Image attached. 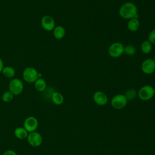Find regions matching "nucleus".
<instances>
[{
  "mask_svg": "<svg viewBox=\"0 0 155 155\" xmlns=\"http://www.w3.org/2000/svg\"><path fill=\"white\" fill-rule=\"evenodd\" d=\"M41 26L45 31H50L55 27V21L54 18L50 15L44 16L41 20Z\"/></svg>",
  "mask_w": 155,
  "mask_h": 155,
  "instance_id": "obj_10",
  "label": "nucleus"
},
{
  "mask_svg": "<svg viewBox=\"0 0 155 155\" xmlns=\"http://www.w3.org/2000/svg\"><path fill=\"white\" fill-rule=\"evenodd\" d=\"M51 99L52 102L56 105H61L64 101V96L58 91H54L52 93L51 95Z\"/></svg>",
  "mask_w": 155,
  "mask_h": 155,
  "instance_id": "obj_15",
  "label": "nucleus"
},
{
  "mask_svg": "<svg viewBox=\"0 0 155 155\" xmlns=\"http://www.w3.org/2000/svg\"><path fill=\"white\" fill-rule=\"evenodd\" d=\"M38 71L32 67H26L22 72L24 80L28 83H34L38 78Z\"/></svg>",
  "mask_w": 155,
  "mask_h": 155,
  "instance_id": "obj_5",
  "label": "nucleus"
},
{
  "mask_svg": "<svg viewBox=\"0 0 155 155\" xmlns=\"http://www.w3.org/2000/svg\"><path fill=\"white\" fill-rule=\"evenodd\" d=\"M2 155H18L17 153L13 150H7L5 151Z\"/></svg>",
  "mask_w": 155,
  "mask_h": 155,
  "instance_id": "obj_23",
  "label": "nucleus"
},
{
  "mask_svg": "<svg viewBox=\"0 0 155 155\" xmlns=\"http://www.w3.org/2000/svg\"><path fill=\"white\" fill-rule=\"evenodd\" d=\"M148 41H149L152 44H155V28L150 32L148 36Z\"/></svg>",
  "mask_w": 155,
  "mask_h": 155,
  "instance_id": "obj_22",
  "label": "nucleus"
},
{
  "mask_svg": "<svg viewBox=\"0 0 155 155\" xmlns=\"http://www.w3.org/2000/svg\"><path fill=\"white\" fill-rule=\"evenodd\" d=\"M2 100L5 103L10 102L14 97V95L8 90L4 92L2 94Z\"/></svg>",
  "mask_w": 155,
  "mask_h": 155,
  "instance_id": "obj_21",
  "label": "nucleus"
},
{
  "mask_svg": "<svg viewBox=\"0 0 155 155\" xmlns=\"http://www.w3.org/2000/svg\"><path fill=\"white\" fill-rule=\"evenodd\" d=\"M28 134V133L23 127H17L14 130V135L18 139L22 140L24 139H27Z\"/></svg>",
  "mask_w": 155,
  "mask_h": 155,
  "instance_id": "obj_14",
  "label": "nucleus"
},
{
  "mask_svg": "<svg viewBox=\"0 0 155 155\" xmlns=\"http://www.w3.org/2000/svg\"><path fill=\"white\" fill-rule=\"evenodd\" d=\"M152 44L148 40L142 42L140 45V50L144 54H149L152 50Z\"/></svg>",
  "mask_w": 155,
  "mask_h": 155,
  "instance_id": "obj_17",
  "label": "nucleus"
},
{
  "mask_svg": "<svg viewBox=\"0 0 155 155\" xmlns=\"http://www.w3.org/2000/svg\"><path fill=\"white\" fill-rule=\"evenodd\" d=\"M140 27V22L138 18H132L128 20L127 23V28L129 31L135 32L139 30Z\"/></svg>",
  "mask_w": 155,
  "mask_h": 155,
  "instance_id": "obj_13",
  "label": "nucleus"
},
{
  "mask_svg": "<svg viewBox=\"0 0 155 155\" xmlns=\"http://www.w3.org/2000/svg\"><path fill=\"white\" fill-rule=\"evenodd\" d=\"M136 53V48L134 45L128 44L124 46V54L128 56H134Z\"/></svg>",
  "mask_w": 155,
  "mask_h": 155,
  "instance_id": "obj_19",
  "label": "nucleus"
},
{
  "mask_svg": "<svg viewBox=\"0 0 155 155\" xmlns=\"http://www.w3.org/2000/svg\"><path fill=\"white\" fill-rule=\"evenodd\" d=\"M24 87L23 82L18 78L12 79L8 84V90L14 96L20 94L23 91Z\"/></svg>",
  "mask_w": 155,
  "mask_h": 155,
  "instance_id": "obj_4",
  "label": "nucleus"
},
{
  "mask_svg": "<svg viewBox=\"0 0 155 155\" xmlns=\"http://www.w3.org/2000/svg\"><path fill=\"white\" fill-rule=\"evenodd\" d=\"M39 125V122L36 117L33 116H28L24 121L23 127L27 131V132L31 133L35 131Z\"/></svg>",
  "mask_w": 155,
  "mask_h": 155,
  "instance_id": "obj_8",
  "label": "nucleus"
},
{
  "mask_svg": "<svg viewBox=\"0 0 155 155\" xmlns=\"http://www.w3.org/2000/svg\"><path fill=\"white\" fill-rule=\"evenodd\" d=\"M65 28L62 25L55 26L53 30V34L56 39H62L65 35Z\"/></svg>",
  "mask_w": 155,
  "mask_h": 155,
  "instance_id": "obj_12",
  "label": "nucleus"
},
{
  "mask_svg": "<svg viewBox=\"0 0 155 155\" xmlns=\"http://www.w3.org/2000/svg\"><path fill=\"white\" fill-rule=\"evenodd\" d=\"M108 53L113 58H117L124 53V45L119 42L112 43L108 47Z\"/></svg>",
  "mask_w": 155,
  "mask_h": 155,
  "instance_id": "obj_2",
  "label": "nucleus"
},
{
  "mask_svg": "<svg viewBox=\"0 0 155 155\" xmlns=\"http://www.w3.org/2000/svg\"><path fill=\"white\" fill-rule=\"evenodd\" d=\"M153 61H154V62H155V56H154V58H153Z\"/></svg>",
  "mask_w": 155,
  "mask_h": 155,
  "instance_id": "obj_25",
  "label": "nucleus"
},
{
  "mask_svg": "<svg viewBox=\"0 0 155 155\" xmlns=\"http://www.w3.org/2000/svg\"><path fill=\"white\" fill-rule=\"evenodd\" d=\"M34 87L37 91L43 92L47 88L46 81L43 78H39L34 82Z\"/></svg>",
  "mask_w": 155,
  "mask_h": 155,
  "instance_id": "obj_16",
  "label": "nucleus"
},
{
  "mask_svg": "<svg viewBox=\"0 0 155 155\" xmlns=\"http://www.w3.org/2000/svg\"><path fill=\"white\" fill-rule=\"evenodd\" d=\"M154 87L150 85H145L142 87L138 91L137 95L139 99L142 101H148L154 96Z\"/></svg>",
  "mask_w": 155,
  "mask_h": 155,
  "instance_id": "obj_3",
  "label": "nucleus"
},
{
  "mask_svg": "<svg viewBox=\"0 0 155 155\" xmlns=\"http://www.w3.org/2000/svg\"><path fill=\"white\" fill-rule=\"evenodd\" d=\"M93 99L94 102L100 106H103L108 102V97L107 94L101 91H96L93 96Z\"/></svg>",
  "mask_w": 155,
  "mask_h": 155,
  "instance_id": "obj_11",
  "label": "nucleus"
},
{
  "mask_svg": "<svg viewBox=\"0 0 155 155\" xmlns=\"http://www.w3.org/2000/svg\"><path fill=\"white\" fill-rule=\"evenodd\" d=\"M128 100L123 94H117L114 96L111 99V105L112 107L116 110L124 108L127 104Z\"/></svg>",
  "mask_w": 155,
  "mask_h": 155,
  "instance_id": "obj_6",
  "label": "nucleus"
},
{
  "mask_svg": "<svg viewBox=\"0 0 155 155\" xmlns=\"http://www.w3.org/2000/svg\"><path fill=\"white\" fill-rule=\"evenodd\" d=\"M120 16L124 19H131L132 18H138V9L137 6L132 2H126L124 3L119 9Z\"/></svg>",
  "mask_w": 155,
  "mask_h": 155,
  "instance_id": "obj_1",
  "label": "nucleus"
},
{
  "mask_svg": "<svg viewBox=\"0 0 155 155\" xmlns=\"http://www.w3.org/2000/svg\"><path fill=\"white\" fill-rule=\"evenodd\" d=\"M4 62H3V61L2 59L0 58V73H2V71L4 68Z\"/></svg>",
  "mask_w": 155,
  "mask_h": 155,
  "instance_id": "obj_24",
  "label": "nucleus"
},
{
  "mask_svg": "<svg viewBox=\"0 0 155 155\" xmlns=\"http://www.w3.org/2000/svg\"><path fill=\"white\" fill-rule=\"evenodd\" d=\"M28 144L33 147H38L43 143V137L38 131L29 133L27 137Z\"/></svg>",
  "mask_w": 155,
  "mask_h": 155,
  "instance_id": "obj_7",
  "label": "nucleus"
},
{
  "mask_svg": "<svg viewBox=\"0 0 155 155\" xmlns=\"http://www.w3.org/2000/svg\"><path fill=\"white\" fill-rule=\"evenodd\" d=\"M140 68L144 74H153L155 71V62L151 58L145 59L142 61Z\"/></svg>",
  "mask_w": 155,
  "mask_h": 155,
  "instance_id": "obj_9",
  "label": "nucleus"
},
{
  "mask_svg": "<svg viewBox=\"0 0 155 155\" xmlns=\"http://www.w3.org/2000/svg\"><path fill=\"white\" fill-rule=\"evenodd\" d=\"M154 93H155V88H154Z\"/></svg>",
  "mask_w": 155,
  "mask_h": 155,
  "instance_id": "obj_26",
  "label": "nucleus"
},
{
  "mask_svg": "<svg viewBox=\"0 0 155 155\" xmlns=\"http://www.w3.org/2000/svg\"><path fill=\"white\" fill-rule=\"evenodd\" d=\"M124 95L128 101H132L136 98L137 95V93L135 89L130 88L126 91Z\"/></svg>",
  "mask_w": 155,
  "mask_h": 155,
  "instance_id": "obj_20",
  "label": "nucleus"
},
{
  "mask_svg": "<svg viewBox=\"0 0 155 155\" xmlns=\"http://www.w3.org/2000/svg\"><path fill=\"white\" fill-rule=\"evenodd\" d=\"M2 73L6 78H12L15 76L16 72H15V69L12 67L5 66L4 67V68L2 71Z\"/></svg>",
  "mask_w": 155,
  "mask_h": 155,
  "instance_id": "obj_18",
  "label": "nucleus"
}]
</instances>
